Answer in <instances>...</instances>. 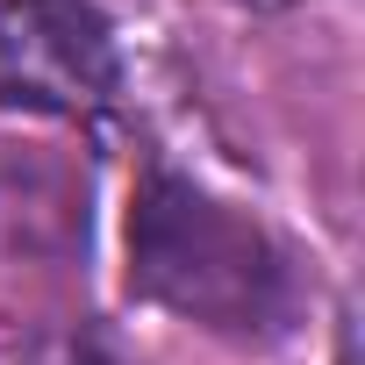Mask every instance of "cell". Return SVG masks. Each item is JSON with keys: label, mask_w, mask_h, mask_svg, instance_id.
<instances>
[{"label": "cell", "mask_w": 365, "mask_h": 365, "mask_svg": "<svg viewBox=\"0 0 365 365\" xmlns=\"http://www.w3.org/2000/svg\"><path fill=\"white\" fill-rule=\"evenodd\" d=\"M115 93V36L93 0H0V108L93 115Z\"/></svg>", "instance_id": "2"}, {"label": "cell", "mask_w": 365, "mask_h": 365, "mask_svg": "<svg viewBox=\"0 0 365 365\" xmlns=\"http://www.w3.org/2000/svg\"><path fill=\"white\" fill-rule=\"evenodd\" d=\"M251 8H287V0H251Z\"/></svg>", "instance_id": "3"}, {"label": "cell", "mask_w": 365, "mask_h": 365, "mask_svg": "<svg viewBox=\"0 0 365 365\" xmlns=\"http://www.w3.org/2000/svg\"><path fill=\"white\" fill-rule=\"evenodd\" d=\"M129 258H136V287L150 301L194 315V322H215V329H265L287 301V272H279V251L265 244V230L172 172H158L136 194Z\"/></svg>", "instance_id": "1"}]
</instances>
